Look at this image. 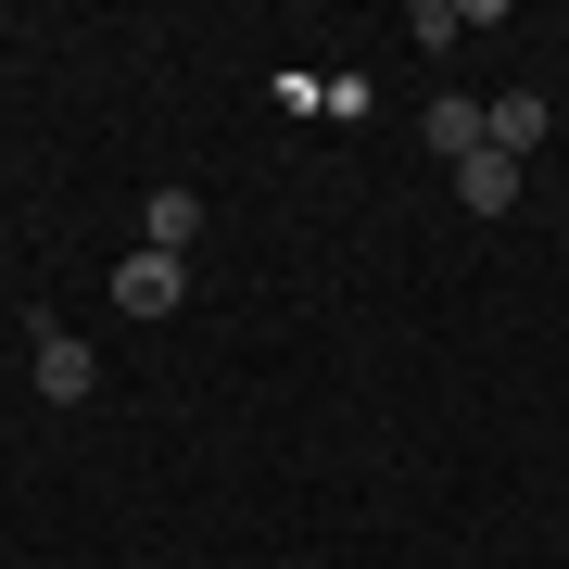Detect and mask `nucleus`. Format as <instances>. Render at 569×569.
I'll return each instance as SVG.
<instances>
[{"label":"nucleus","instance_id":"39448f33","mask_svg":"<svg viewBox=\"0 0 569 569\" xmlns=\"http://www.w3.org/2000/svg\"><path fill=\"white\" fill-rule=\"evenodd\" d=\"M456 203H468V216H507V203H519V164H507V152H468V164H456Z\"/></svg>","mask_w":569,"mask_h":569},{"label":"nucleus","instance_id":"20e7f679","mask_svg":"<svg viewBox=\"0 0 569 569\" xmlns=\"http://www.w3.org/2000/svg\"><path fill=\"white\" fill-rule=\"evenodd\" d=\"M545 127H557V114H545V89H507V102H481V152H507V164H519Z\"/></svg>","mask_w":569,"mask_h":569},{"label":"nucleus","instance_id":"f257e3e1","mask_svg":"<svg viewBox=\"0 0 569 569\" xmlns=\"http://www.w3.org/2000/svg\"><path fill=\"white\" fill-rule=\"evenodd\" d=\"M26 380H39L51 406H89V380H102V355H89V342H77L63 317H39V329H26Z\"/></svg>","mask_w":569,"mask_h":569},{"label":"nucleus","instance_id":"f03ea898","mask_svg":"<svg viewBox=\"0 0 569 569\" xmlns=\"http://www.w3.org/2000/svg\"><path fill=\"white\" fill-rule=\"evenodd\" d=\"M114 305H127V317H178V305H190V253H127V266H114Z\"/></svg>","mask_w":569,"mask_h":569},{"label":"nucleus","instance_id":"7ed1b4c3","mask_svg":"<svg viewBox=\"0 0 569 569\" xmlns=\"http://www.w3.org/2000/svg\"><path fill=\"white\" fill-rule=\"evenodd\" d=\"M190 228H203V190H190V178H164L152 203H140V253H190Z\"/></svg>","mask_w":569,"mask_h":569},{"label":"nucleus","instance_id":"423d86ee","mask_svg":"<svg viewBox=\"0 0 569 569\" xmlns=\"http://www.w3.org/2000/svg\"><path fill=\"white\" fill-rule=\"evenodd\" d=\"M430 152H443V164L481 152V102H456V89H443V102H430Z\"/></svg>","mask_w":569,"mask_h":569}]
</instances>
